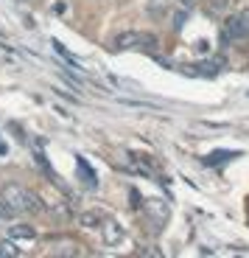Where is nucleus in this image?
Listing matches in <instances>:
<instances>
[{
	"label": "nucleus",
	"instance_id": "nucleus-1",
	"mask_svg": "<svg viewBox=\"0 0 249 258\" xmlns=\"http://www.w3.org/2000/svg\"><path fill=\"white\" fill-rule=\"evenodd\" d=\"M115 51H129V48H146V51H154L157 48V37L154 34H146V31H123L115 37L112 42Z\"/></svg>",
	"mask_w": 249,
	"mask_h": 258
},
{
	"label": "nucleus",
	"instance_id": "nucleus-2",
	"mask_svg": "<svg viewBox=\"0 0 249 258\" xmlns=\"http://www.w3.org/2000/svg\"><path fill=\"white\" fill-rule=\"evenodd\" d=\"M26 194H28V188L17 185V182H9V185L0 188V200L6 202L9 208H14L17 213H26Z\"/></svg>",
	"mask_w": 249,
	"mask_h": 258
},
{
	"label": "nucleus",
	"instance_id": "nucleus-3",
	"mask_svg": "<svg viewBox=\"0 0 249 258\" xmlns=\"http://www.w3.org/2000/svg\"><path fill=\"white\" fill-rule=\"evenodd\" d=\"M221 37H224V39H230V42H241V39H246V31H243V26H241V20H238V14H235V17H227V20H224Z\"/></svg>",
	"mask_w": 249,
	"mask_h": 258
},
{
	"label": "nucleus",
	"instance_id": "nucleus-4",
	"mask_svg": "<svg viewBox=\"0 0 249 258\" xmlns=\"http://www.w3.org/2000/svg\"><path fill=\"white\" fill-rule=\"evenodd\" d=\"M37 230L31 225H12L9 227V239H34Z\"/></svg>",
	"mask_w": 249,
	"mask_h": 258
},
{
	"label": "nucleus",
	"instance_id": "nucleus-5",
	"mask_svg": "<svg viewBox=\"0 0 249 258\" xmlns=\"http://www.w3.org/2000/svg\"><path fill=\"white\" fill-rule=\"evenodd\" d=\"M101 222H104V216H101V213H96V211H87V213L78 216V225H81V227H101Z\"/></svg>",
	"mask_w": 249,
	"mask_h": 258
},
{
	"label": "nucleus",
	"instance_id": "nucleus-6",
	"mask_svg": "<svg viewBox=\"0 0 249 258\" xmlns=\"http://www.w3.org/2000/svg\"><path fill=\"white\" fill-rule=\"evenodd\" d=\"M168 9H171V0H148V14H154V17L168 14Z\"/></svg>",
	"mask_w": 249,
	"mask_h": 258
},
{
	"label": "nucleus",
	"instance_id": "nucleus-7",
	"mask_svg": "<svg viewBox=\"0 0 249 258\" xmlns=\"http://www.w3.org/2000/svg\"><path fill=\"white\" fill-rule=\"evenodd\" d=\"M101 227H104V233H107V241H109V244H115L118 239H123V230L115 225V222H107V225H101Z\"/></svg>",
	"mask_w": 249,
	"mask_h": 258
},
{
	"label": "nucleus",
	"instance_id": "nucleus-8",
	"mask_svg": "<svg viewBox=\"0 0 249 258\" xmlns=\"http://www.w3.org/2000/svg\"><path fill=\"white\" fill-rule=\"evenodd\" d=\"M23 255V252L14 247V241H0V258H17Z\"/></svg>",
	"mask_w": 249,
	"mask_h": 258
},
{
	"label": "nucleus",
	"instance_id": "nucleus-9",
	"mask_svg": "<svg viewBox=\"0 0 249 258\" xmlns=\"http://www.w3.org/2000/svg\"><path fill=\"white\" fill-rule=\"evenodd\" d=\"M14 216H17V211H14V208H9L6 202L0 200V230H3V225H6V219H14Z\"/></svg>",
	"mask_w": 249,
	"mask_h": 258
},
{
	"label": "nucleus",
	"instance_id": "nucleus-10",
	"mask_svg": "<svg viewBox=\"0 0 249 258\" xmlns=\"http://www.w3.org/2000/svg\"><path fill=\"white\" fill-rule=\"evenodd\" d=\"M78 171H81V177H84V182H87V185H96V174H93V171H90V166L87 163L81 160V157H78Z\"/></svg>",
	"mask_w": 249,
	"mask_h": 258
},
{
	"label": "nucleus",
	"instance_id": "nucleus-11",
	"mask_svg": "<svg viewBox=\"0 0 249 258\" xmlns=\"http://www.w3.org/2000/svg\"><path fill=\"white\" fill-rule=\"evenodd\" d=\"M53 255H78V250H76V244H62V247H53Z\"/></svg>",
	"mask_w": 249,
	"mask_h": 258
},
{
	"label": "nucleus",
	"instance_id": "nucleus-12",
	"mask_svg": "<svg viewBox=\"0 0 249 258\" xmlns=\"http://www.w3.org/2000/svg\"><path fill=\"white\" fill-rule=\"evenodd\" d=\"M238 20H241L243 31H246V37H249V9H246V12H241V14H238Z\"/></svg>",
	"mask_w": 249,
	"mask_h": 258
},
{
	"label": "nucleus",
	"instance_id": "nucleus-13",
	"mask_svg": "<svg viewBox=\"0 0 249 258\" xmlns=\"http://www.w3.org/2000/svg\"><path fill=\"white\" fill-rule=\"evenodd\" d=\"M182 23H185V14H182V12L174 14V31H182Z\"/></svg>",
	"mask_w": 249,
	"mask_h": 258
}]
</instances>
